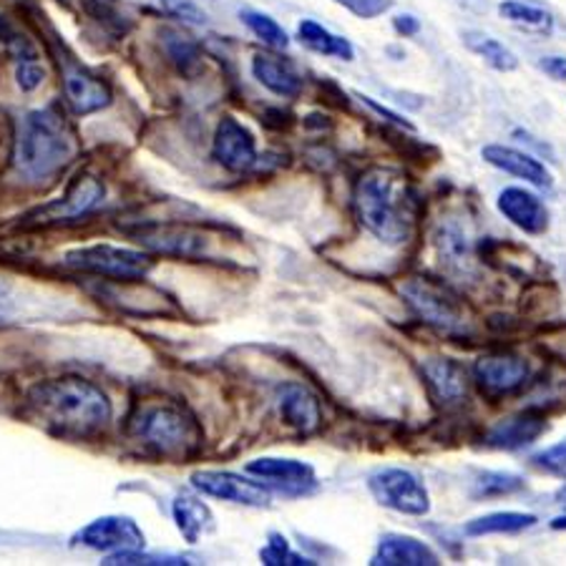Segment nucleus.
<instances>
[{
	"label": "nucleus",
	"instance_id": "5",
	"mask_svg": "<svg viewBox=\"0 0 566 566\" xmlns=\"http://www.w3.org/2000/svg\"><path fill=\"white\" fill-rule=\"evenodd\" d=\"M136 433L144 443L164 455H181L195 451L202 436L197 423L175 406H151L142 410L136 421Z\"/></svg>",
	"mask_w": 566,
	"mask_h": 566
},
{
	"label": "nucleus",
	"instance_id": "33",
	"mask_svg": "<svg viewBox=\"0 0 566 566\" xmlns=\"http://www.w3.org/2000/svg\"><path fill=\"white\" fill-rule=\"evenodd\" d=\"M43 81H45V69L39 61V56L15 61V84L21 86V91H25V94H31V91L39 88Z\"/></svg>",
	"mask_w": 566,
	"mask_h": 566
},
{
	"label": "nucleus",
	"instance_id": "2",
	"mask_svg": "<svg viewBox=\"0 0 566 566\" xmlns=\"http://www.w3.org/2000/svg\"><path fill=\"white\" fill-rule=\"evenodd\" d=\"M29 406L61 436H91L112 421V400L102 388L81 378H53L33 386Z\"/></svg>",
	"mask_w": 566,
	"mask_h": 566
},
{
	"label": "nucleus",
	"instance_id": "36",
	"mask_svg": "<svg viewBox=\"0 0 566 566\" xmlns=\"http://www.w3.org/2000/svg\"><path fill=\"white\" fill-rule=\"evenodd\" d=\"M167 53L175 59L181 69H191L199 59L197 43H191L187 35L167 33Z\"/></svg>",
	"mask_w": 566,
	"mask_h": 566
},
{
	"label": "nucleus",
	"instance_id": "3",
	"mask_svg": "<svg viewBox=\"0 0 566 566\" xmlns=\"http://www.w3.org/2000/svg\"><path fill=\"white\" fill-rule=\"evenodd\" d=\"M76 154V136L56 108H39L21 122L15 167L25 179H45L66 167Z\"/></svg>",
	"mask_w": 566,
	"mask_h": 566
},
{
	"label": "nucleus",
	"instance_id": "43",
	"mask_svg": "<svg viewBox=\"0 0 566 566\" xmlns=\"http://www.w3.org/2000/svg\"><path fill=\"white\" fill-rule=\"evenodd\" d=\"M559 499H562V504H566V486L559 491Z\"/></svg>",
	"mask_w": 566,
	"mask_h": 566
},
{
	"label": "nucleus",
	"instance_id": "39",
	"mask_svg": "<svg viewBox=\"0 0 566 566\" xmlns=\"http://www.w3.org/2000/svg\"><path fill=\"white\" fill-rule=\"evenodd\" d=\"M358 98H360V104H365L370 108V112H376V114H380V116H386L390 124H396V126H403V129H413V126H410V122H406L403 116L400 114H396V112H390V108H386L382 104H378V102H373L370 96H365V94H358Z\"/></svg>",
	"mask_w": 566,
	"mask_h": 566
},
{
	"label": "nucleus",
	"instance_id": "23",
	"mask_svg": "<svg viewBox=\"0 0 566 566\" xmlns=\"http://www.w3.org/2000/svg\"><path fill=\"white\" fill-rule=\"evenodd\" d=\"M297 39L305 45V49H310L313 53H319V56H331V59H340V61L355 59V49L348 39L335 35L331 29H325L323 23L313 21V18L300 21Z\"/></svg>",
	"mask_w": 566,
	"mask_h": 566
},
{
	"label": "nucleus",
	"instance_id": "19",
	"mask_svg": "<svg viewBox=\"0 0 566 566\" xmlns=\"http://www.w3.org/2000/svg\"><path fill=\"white\" fill-rule=\"evenodd\" d=\"M373 566H436L438 554L426 542L406 534L380 536L378 549L370 559Z\"/></svg>",
	"mask_w": 566,
	"mask_h": 566
},
{
	"label": "nucleus",
	"instance_id": "20",
	"mask_svg": "<svg viewBox=\"0 0 566 566\" xmlns=\"http://www.w3.org/2000/svg\"><path fill=\"white\" fill-rule=\"evenodd\" d=\"M546 433V421L536 413H518L504 418L486 436V446L496 451H518L532 446L538 436Z\"/></svg>",
	"mask_w": 566,
	"mask_h": 566
},
{
	"label": "nucleus",
	"instance_id": "15",
	"mask_svg": "<svg viewBox=\"0 0 566 566\" xmlns=\"http://www.w3.org/2000/svg\"><path fill=\"white\" fill-rule=\"evenodd\" d=\"M499 212L511 224L526 234H544L549 230V209L538 199L534 191L522 187H509L499 195Z\"/></svg>",
	"mask_w": 566,
	"mask_h": 566
},
{
	"label": "nucleus",
	"instance_id": "31",
	"mask_svg": "<svg viewBox=\"0 0 566 566\" xmlns=\"http://www.w3.org/2000/svg\"><path fill=\"white\" fill-rule=\"evenodd\" d=\"M108 566H179V564H191L187 556L179 554H146L142 549H124L114 552L104 562Z\"/></svg>",
	"mask_w": 566,
	"mask_h": 566
},
{
	"label": "nucleus",
	"instance_id": "13",
	"mask_svg": "<svg viewBox=\"0 0 566 566\" xmlns=\"http://www.w3.org/2000/svg\"><path fill=\"white\" fill-rule=\"evenodd\" d=\"M481 157L491 167H496L504 171V175H511L516 179H524L526 185L538 187V189H552L554 179L552 171L544 167V161H538L532 154H526L522 149H514V146H504V144H489L481 149Z\"/></svg>",
	"mask_w": 566,
	"mask_h": 566
},
{
	"label": "nucleus",
	"instance_id": "29",
	"mask_svg": "<svg viewBox=\"0 0 566 566\" xmlns=\"http://www.w3.org/2000/svg\"><path fill=\"white\" fill-rule=\"evenodd\" d=\"M242 23L248 25V29L258 35V39L270 45V49H277V51H285L290 45V35L287 31L282 29V25L275 21V18L268 15V13H260V11H242L240 13Z\"/></svg>",
	"mask_w": 566,
	"mask_h": 566
},
{
	"label": "nucleus",
	"instance_id": "18",
	"mask_svg": "<svg viewBox=\"0 0 566 566\" xmlns=\"http://www.w3.org/2000/svg\"><path fill=\"white\" fill-rule=\"evenodd\" d=\"M248 473L258 479L275 481L287 494H307L317 486L315 469L305 461L295 459H258L248 463Z\"/></svg>",
	"mask_w": 566,
	"mask_h": 566
},
{
	"label": "nucleus",
	"instance_id": "32",
	"mask_svg": "<svg viewBox=\"0 0 566 566\" xmlns=\"http://www.w3.org/2000/svg\"><path fill=\"white\" fill-rule=\"evenodd\" d=\"M260 559H262V564H268V566H282V564H287V566H303V564L313 566L315 564L313 559H310V556L292 552L287 538L282 534H270L268 546H264V549L260 552Z\"/></svg>",
	"mask_w": 566,
	"mask_h": 566
},
{
	"label": "nucleus",
	"instance_id": "21",
	"mask_svg": "<svg viewBox=\"0 0 566 566\" xmlns=\"http://www.w3.org/2000/svg\"><path fill=\"white\" fill-rule=\"evenodd\" d=\"M144 248L171 258H202L207 252V237L185 230V227H161V230L142 234Z\"/></svg>",
	"mask_w": 566,
	"mask_h": 566
},
{
	"label": "nucleus",
	"instance_id": "41",
	"mask_svg": "<svg viewBox=\"0 0 566 566\" xmlns=\"http://www.w3.org/2000/svg\"><path fill=\"white\" fill-rule=\"evenodd\" d=\"M15 300H13V287L6 277H0V323L13 315Z\"/></svg>",
	"mask_w": 566,
	"mask_h": 566
},
{
	"label": "nucleus",
	"instance_id": "42",
	"mask_svg": "<svg viewBox=\"0 0 566 566\" xmlns=\"http://www.w3.org/2000/svg\"><path fill=\"white\" fill-rule=\"evenodd\" d=\"M549 526L554 528V532H566V516H556Z\"/></svg>",
	"mask_w": 566,
	"mask_h": 566
},
{
	"label": "nucleus",
	"instance_id": "40",
	"mask_svg": "<svg viewBox=\"0 0 566 566\" xmlns=\"http://www.w3.org/2000/svg\"><path fill=\"white\" fill-rule=\"evenodd\" d=\"M538 69H542L546 76L554 81H566V59L564 56H544L538 61Z\"/></svg>",
	"mask_w": 566,
	"mask_h": 566
},
{
	"label": "nucleus",
	"instance_id": "26",
	"mask_svg": "<svg viewBox=\"0 0 566 566\" xmlns=\"http://www.w3.org/2000/svg\"><path fill=\"white\" fill-rule=\"evenodd\" d=\"M538 518L522 511H494V514L479 516L463 526L465 536H491V534H522L536 526Z\"/></svg>",
	"mask_w": 566,
	"mask_h": 566
},
{
	"label": "nucleus",
	"instance_id": "12",
	"mask_svg": "<svg viewBox=\"0 0 566 566\" xmlns=\"http://www.w3.org/2000/svg\"><path fill=\"white\" fill-rule=\"evenodd\" d=\"M106 189L102 181L91 175L78 177L73 185L66 189V195L56 202L45 205L43 209L35 212V222H73V219L86 217L88 212L104 202Z\"/></svg>",
	"mask_w": 566,
	"mask_h": 566
},
{
	"label": "nucleus",
	"instance_id": "30",
	"mask_svg": "<svg viewBox=\"0 0 566 566\" xmlns=\"http://www.w3.org/2000/svg\"><path fill=\"white\" fill-rule=\"evenodd\" d=\"M438 252H441L446 264L455 270H463L465 264L471 262L469 237H465L461 227H455V224L443 227L441 234H438Z\"/></svg>",
	"mask_w": 566,
	"mask_h": 566
},
{
	"label": "nucleus",
	"instance_id": "11",
	"mask_svg": "<svg viewBox=\"0 0 566 566\" xmlns=\"http://www.w3.org/2000/svg\"><path fill=\"white\" fill-rule=\"evenodd\" d=\"M473 378H476L479 388L491 398L509 396V392L518 390L528 378V363L518 355H481L473 363Z\"/></svg>",
	"mask_w": 566,
	"mask_h": 566
},
{
	"label": "nucleus",
	"instance_id": "25",
	"mask_svg": "<svg viewBox=\"0 0 566 566\" xmlns=\"http://www.w3.org/2000/svg\"><path fill=\"white\" fill-rule=\"evenodd\" d=\"M171 514H175L177 528L189 544L199 542V536H205L209 528H212V522H214V516H212V511H209V506L202 504L199 499L189 496V494H181V496L175 499Z\"/></svg>",
	"mask_w": 566,
	"mask_h": 566
},
{
	"label": "nucleus",
	"instance_id": "27",
	"mask_svg": "<svg viewBox=\"0 0 566 566\" xmlns=\"http://www.w3.org/2000/svg\"><path fill=\"white\" fill-rule=\"evenodd\" d=\"M463 43H465V49H469L471 53H476L479 59L486 61L489 66L499 73H511L518 69L516 53L511 51L506 43L494 39V35H486L481 31H465Z\"/></svg>",
	"mask_w": 566,
	"mask_h": 566
},
{
	"label": "nucleus",
	"instance_id": "28",
	"mask_svg": "<svg viewBox=\"0 0 566 566\" xmlns=\"http://www.w3.org/2000/svg\"><path fill=\"white\" fill-rule=\"evenodd\" d=\"M524 489L522 476L509 471H483L479 479L473 481L471 494L473 499H499V496H511L516 491Z\"/></svg>",
	"mask_w": 566,
	"mask_h": 566
},
{
	"label": "nucleus",
	"instance_id": "16",
	"mask_svg": "<svg viewBox=\"0 0 566 566\" xmlns=\"http://www.w3.org/2000/svg\"><path fill=\"white\" fill-rule=\"evenodd\" d=\"M280 418L300 433H313L323 423V408L317 396L300 382H282L277 388Z\"/></svg>",
	"mask_w": 566,
	"mask_h": 566
},
{
	"label": "nucleus",
	"instance_id": "7",
	"mask_svg": "<svg viewBox=\"0 0 566 566\" xmlns=\"http://www.w3.org/2000/svg\"><path fill=\"white\" fill-rule=\"evenodd\" d=\"M368 491L380 506L406 516H426L431 511V496L426 483L408 469H380L370 473Z\"/></svg>",
	"mask_w": 566,
	"mask_h": 566
},
{
	"label": "nucleus",
	"instance_id": "24",
	"mask_svg": "<svg viewBox=\"0 0 566 566\" xmlns=\"http://www.w3.org/2000/svg\"><path fill=\"white\" fill-rule=\"evenodd\" d=\"M499 15L504 18L506 23L516 25L518 31L542 35V39L552 35L554 31V15L546 11L544 6L528 3V0H501Z\"/></svg>",
	"mask_w": 566,
	"mask_h": 566
},
{
	"label": "nucleus",
	"instance_id": "9",
	"mask_svg": "<svg viewBox=\"0 0 566 566\" xmlns=\"http://www.w3.org/2000/svg\"><path fill=\"white\" fill-rule=\"evenodd\" d=\"M73 542L96 552L144 549L146 536L132 516H102L73 536Z\"/></svg>",
	"mask_w": 566,
	"mask_h": 566
},
{
	"label": "nucleus",
	"instance_id": "6",
	"mask_svg": "<svg viewBox=\"0 0 566 566\" xmlns=\"http://www.w3.org/2000/svg\"><path fill=\"white\" fill-rule=\"evenodd\" d=\"M63 260L73 270L112 277L116 282H139L154 268V260L146 252L116 248V244H94V248L71 250Z\"/></svg>",
	"mask_w": 566,
	"mask_h": 566
},
{
	"label": "nucleus",
	"instance_id": "35",
	"mask_svg": "<svg viewBox=\"0 0 566 566\" xmlns=\"http://www.w3.org/2000/svg\"><path fill=\"white\" fill-rule=\"evenodd\" d=\"M534 465L536 469H542L544 473H552V476L566 479V438L562 443L552 446V449L536 453Z\"/></svg>",
	"mask_w": 566,
	"mask_h": 566
},
{
	"label": "nucleus",
	"instance_id": "14",
	"mask_svg": "<svg viewBox=\"0 0 566 566\" xmlns=\"http://www.w3.org/2000/svg\"><path fill=\"white\" fill-rule=\"evenodd\" d=\"M63 94L71 112L76 116H88L112 106V91L102 78L81 66H66L63 71Z\"/></svg>",
	"mask_w": 566,
	"mask_h": 566
},
{
	"label": "nucleus",
	"instance_id": "8",
	"mask_svg": "<svg viewBox=\"0 0 566 566\" xmlns=\"http://www.w3.org/2000/svg\"><path fill=\"white\" fill-rule=\"evenodd\" d=\"M191 486L207 496L230 501V504L264 509L270 506L272 494L262 483L244 479L232 471H195L191 473Z\"/></svg>",
	"mask_w": 566,
	"mask_h": 566
},
{
	"label": "nucleus",
	"instance_id": "22",
	"mask_svg": "<svg viewBox=\"0 0 566 566\" xmlns=\"http://www.w3.org/2000/svg\"><path fill=\"white\" fill-rule=\"evenodd\" d=\"M252 76L282 98H295L303 91V76L287 61L272 56V53H258L252 59Z\"/></svg>",
	"mask_w": 566,
	"mask_h": 566
},
{
	"label": "nucleus",
	"instance_id": "37",
	"mask_svg": "<svg viewBox=\"0 0 566 566\" xmlns=\"http://www.w3.org/2000/svg\"><path fill=\"white\" fill-rule=\"evenodd\" d=\"M164 11L171 18H179V21L191 23V25H207V13L199 8L195 0H161Z\"/></svg>",
	"mask_w": 566,
	"mask_h": 566
},
{
	"label": "nucleus",
	"instance_id": "17",
	"mask_svg": "<svg viewBox=\"0 0 566 566\" xmlns=\"http://www.w3.org/2000/svg\"><path fill=\"white\" fill-rule=\"evenodd\" d=\"M426 386L436 398V403L446 408L461 406L469 398V380H465V370L451 358H428L423 365Z\"/></svg>",
	"mask_w": 566,
	"mask_h": 566
},
{
	"label": "nucleus",
	"instance_id": "10",
	"mask_svg": "<svg viewBox=\"0 0 566 566\" xmlns=\"http://www.w3.org/2000/svg\"><path fill=\"white\" fill-rule=\"evenodd\" d=\"M212 157L227 171H248L258 164V144L248 126L237 122L234 116H224L217 124Z\"/></svg>",
	"mask_w": 566,
	"mask_h": 566
},
{
	"label": "nucleus",
	"instance_id": "4",
	"mask_svg": "<svg viewBox=\"0 0 566 566\" xmlns=\"http://www.w3.org/2000/svg\"><path fill=\"white\" fill-rule=\"evenodd\" d=\"M400 292L408 300V305L416 310V315L446 335H465L469 333V315L459 303V297L433 280L410 277L400 285Z\"/></svg>",
	"mask_w": 566,
	"mask_h": 566
},
{
	"label": "nucleus",
	"instance_id": "34",
	"mask_svg": "<svg viewBox=\"0 0 566 566\" xmlns=\"http://www.w3.org/2000/svg\"><path fill=\"white\" fill-rule=\"evenodd\" d=\"M333 3L345 8L360 21H373V18H380L392 8V0H333Z\"/></svg>",
	"mask_w": 566,
	"mask_h": 566
},
{
	"label": "nucleus",
	"instance_id": "1",
	"mask_svg": "<svg viewBox=\"0 0 566 566\" xmlns=\"http://www.w3.org/2000/svg\"><path fill=\"white\" fill-rule=\"evenodd\" d=\"M353 205L360 224L388 248L406 244L416 224V195L396 169L376 167L358 179Z\"/></svg>",
	"mask_w": 566,
	"mask_h": 566
},
{
	"label": "nucleus",
	"instance_id": "38",
	"mask_svg": "<svg viewBox=\"0 0 566 566\" xmlns=\"http://www.w3.org/2000/svg\"><path fill=\"white\" fill-rule=\"evenodd\" d=\"M392 29H396L398 35H403V39H413V35L421 33V21L413 13H400L392 18Z\"/></svg>",
	"mask_w": 566,
	"mask_h": 566
}]
</instances>
